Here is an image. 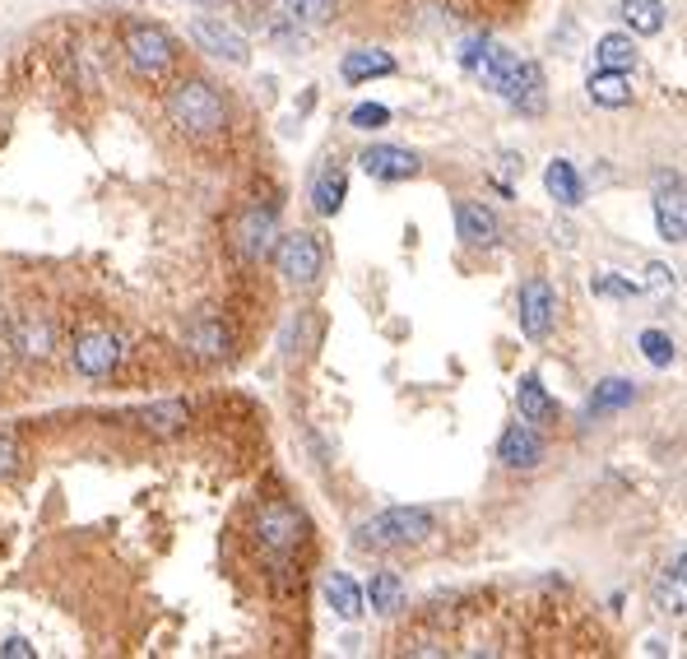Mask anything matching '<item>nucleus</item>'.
<instances>
[{"instance_id": "39448f33", "label": "nucleus", "mask_w": 687, "mask_h": 659, "mask_svg": "<svg viewBox=\"0 0 687 659\" xmlns=\"http://www.w3.org/2000/svg\"><path fill=\"white\" fill-rule=\"evenodd\" d=\"M126 61L136 66V74L158 79V74L172 70L177 47H172V38L163 29H158V23H130V29H126Z\"/></svg>"}, {"instance_id": "4be33fe9", "label": "nucleus", "mask_w": 687, "mask_h": 659, "mask_svg": "<svg viewBox=\"0 0 687 659\" xmlns=\"http://www.w3.org/2000/svg\"><path fill=\"white\" fill-rule=\"evenodd\" d=\"M187 345L200 358H228V330H223L219 316H200V321H191V330H187Z\"/></svg>"}, {"instance_id": "c9c22d12", "label": "nucleus", "mask_w": 687, "mask_h": 659, "mask_svg": "<svg viewBox=\"0 0 687 659\" xmlns=\"http://www.w3.org/2000/svg\"><path fill=\"white\" fill-rule=\"evenodd\" d=\"M669 274H674L669 266H650V270H646V283H650V288H659V283H669Z\"/></svg>"}, {"instance_id": "a211bd4d", "label": "nucleus", "mask_w": 687, "mask_h": 659, "mask_svg": "<svg viewBox=\"0 0 687 659\" xmlns=\"http://www.w3.org/2000/svg\"><path fill=\"white\" fill-rule=\"evenodd\" d=\"M381 74H395V57L390 51H377V47H358L344 57V79L349 84H362V79H381Z\"/></svg>"}, {"instance_id": "2eb2a0df", "label": "nucleus", "mask_w": 687, "mask_h": 659, "mask_svg": "<svg viewBox=\"0 0 687 659\" xmlns=\"http://www.w3.org/2000/svg\"><path fill=\"white\" fill-rule=\"evenodd\" d=\"M344 196H349V177H344L339 163H326L321 172H316V181H311V209L330 219V214H339V209H344Z\"/></svg>"}, {"instance_id": "aec40b11", "label": "nucleus", "mask_w": 687, "mask_h": 659, "mask_svg": "<svg viewBox=\"0 0 687 659\" xmlns=\"http://www.w3.org/2000/svg\"><path fill=\"white\" fill-rule=\"evenodd\" d=\"M367 599H372V613L395 618L405 609V581L395 571H372V581H367Z\"/></svg>"}, {"instance_id": "f257e3e1", "label": "nucleus", "mask_w": 687, "mask_h": 659, "mask_svg": "<svg viewBox=\"0 0 687 659\" xmlns=\"http://www.w3.org/2000/svg\"><path fill=\"white\" fill-rule=\"evenodd\" d=\"M460 66L479 79L484 89H492L511 112H520V117H539L548 108L544 70L535 61H520L516 51H507V47H497L488 38H469L460 47Z\"/></svg>"}, {"instance_id": "423d86ee", "label": "nucleus", "mask_w": 687, "mask_h": 659, "mask_svg": "<svg viewBox=\"0 0 687 659\" xmlns=\"http://www.w3.org/2000/svg\"><path fill=\"white\" fill-rule=\"evenodd\" d=\"M307 539V516L298 507H288V502H270V507H260L256 516V543L275 552V558H288L298 543Z\"/></svg>"}, {"instance_id": "f8f14e48", "label": "nucleus", "mask_w": 687, "mask_h": 659, "mask_svg": "<svg viewBox=\"0 0 687 659\" xmlns=\"http://www.w3.org/2000/svg\"><path fill=\"white\" fill-rule=\"evenodd\" d=\"M232 237H237V247H242L251 260H266L275 251V242H279V223H275L270 209H247V214L237 219Z\"/></svg>"}, {"instance_id": "a878e982", "label": "nucleus", "mask_w": 687, "mask_h": 659, "mask_svg": "<svg viewBox=\"0 0 687 659\" xmlns=\"http://www.w3.org/2000/svg\"><path fill=\"white\" fill-rule=\"evenodd\" d=\"M631 400H637V386L623 381V377H609L599 381L595 395H590V413H614V409H627Z\"/></svg>"}, {"instance_id": "72a5a7b5", "label": "nucleus", "mask_w": 687, "mask_h": 659, "mask_svg": "<svg viewBox=\"0 0 687 659\" xmlns=\"http://www.w3.org/2000/svg\"><path fill=\"white\" fill-rule=\"evenodd\" d=\"M14 469H19V441L14 432H0V479H10Z\"/></svg>"}, {"instance_id": "473e14b6", "label": "nucleus", "mask_w": 687, "mask_h": 659, "mask_svg": "<svg viewBox=\"0 0 687 659\" xmlns=\"http://www.w3.org/2000/svg\"><path fill=\"white\" fill-rule=\"evenodd\" d=\"M400 646H405L409 655H446V641L432 637V631H414V637H405Z\"/></svg>"}, {"instance_id": "c85d7f7f", "label": "nucleus", "mask_w": 687, "mask_h": 659, "mask_svg": "<svg viewBox=\"0 0 687 659\" xmlns=\"http://www.w3.org/2000/svg\"><path fill=\"white\" fill-rule=\"evenodd\" d=\"M191 418V409L181 405V400H168V405H153V409H145V428H153V432H177L181 423Z\"/></svg>"}, {"instance_id": "2f4dec72", "label": "nucleus", "mask_w": 687, "mask_h": 659, "mask_svg": "<svg viewBox=\"0 0 687 659\" xmlns=\"http://www.w3.org/2000/svg\"><path fill=\"white\" fill-rule=\"evenodd\" d=\"M349 121H354V130H381L390 121V108H381V102H358Z\"/></svg>"}, {"instance_id": "412c9836", "label": "nucleus", "mask_w": 687, "mask_h": 659, "mask_svg": "<svg viewBox=\"0 0 687 659\" xmlns=\"http://www.w3.org/2000/svg\"><path fill=\"white\" fill-rule=\"evenodd\" d=\"M637 66V42H631L627 33H604L595 42V70H631Z\"/></svg>"}, {"instance_id": "9b49d317", "label": "nucleus", "mask_w": 687, "mask_h": 659, "mask_svg": "<svg viewBox=\"0 0 687 659\" xmlns=\"http://www.w3.org/2000/svg\"><path fill=\"white\" fill-rule=\"evenodd\" d=\"M358 163H362L367 177H377V181H409V177H418V158L409 149H400V144H367L358 153Z\"/></svg>"}, {"instance_id": "6ab92c4d", "label": "nucleus", "mask_w": 687, "mask_h": 659, "mask_svg": "<svg viewBox=\"0 0 687 659\" xmlns=\"http://www.w3.org/2000/svg\"><path fill=\"white\" fill-rule=\"evenodd\" d=\"M544 187H548V196L558 200V204H567V209H576L580 204V172H576V163L571 158H552L548 163V172H544Z\"/></svg>"}, {"instance_id": "b1692460", "label": "nucleus", "mask_w": 687, "mask_h": 659, "mask_svg": "<svg viewBox=\"0 0 687 659\" xmlns=\"http://www.w3.org/2000/svg\"><path fill=\"white\" fill-rule=\"evenodd\" d=\"M590 102H599V108H627L631 102L627 74L623 70H595L590 74Z\"/></svg>"}, {"instance_id": "5701e85b", "label": "nucleus", "mask_w": 687, "mask_h": 659, "mask_svg": "<svg viewBox=\"0 0 687 659\" xmlns=\"http://www.w3.org/2000/svg\"><path fill=\"white\" fill-rule=\"evenodd\" d=\"M618 19L627 23L631 33H659L669 23V10L659 6V0H623L618 6Z\"/></svg>"}, {"instance_id": "393cba45", "label": "nucleus", "mask_w": 687, "mask_h": 659, "mask_svg": "<svg viewBox=\"0 0 687 659\" xmlns=\"http://www.w3.org/2000/svg\"><path fill=\"white\" fill-rule=\"evenodd\" d=\"M683 552H674V567L665 571V576H659V581H655V609L659 613H683Z\"/></svg>"}, {"instance_id": "f03ea898", "label": "nucleus", "mask_w": 687, "mask_h": 659, "mask_svg": "<svg viewBox=\"0 0 687 659\" xmlns=\"http://www.w3.org/2000/svg\"><path fill=\"white\" fill-rule=\"evenodd\" d=\"M168 121L181 126L187 136H219L228 126V102L215 84H205V79H181L168 93Z\"/></svg>"}, {"instance_id": "20e7f679", "label": "nucleus", "mask_w": 687, "mask_h": 659, "mask_svg": "<svg viewBox=\"0 0 687 659\" xmlns=\"http://www.w3.org/2000/svg\"><path fill=\"white\" fill-rule=\"evenodd\" d=\"M275 266L288 283H298V288H311L316 279H321L326 270V247H321V237L316 232H288L275 242Z\"/></svg>"}, {"instance_id": "7c9ffc66", "label": "nucleus", "mask_w": 687, "mask_h": 659, "mask_svg": "<svg viewBox=\"0 0 687 659\" xmlns=\"http://www.w3.org/2000/svg\"><path fill=\"white\" fill-rule=\"evenodd\" d=\"M590 288H595V298H637L641 293V283L623 279V274H595Z\"/></svg>"}, {"instance_id": "6e6552de", "label": "nucleus", "mask_w": 687, "mask_h": 659, "mask_svg": "<svg viewBox=\"0 0 687 659\" xmlns=\"http://www.w3.org/2000/svg\"><path fill=\"white\" fill-rule=\"evenodd\" d=\"M121 339L112 330H89V335H79L74 339V372L79 377H112L117 367H121Z\"/></svg>"}, {"instance_id": "cd10ccee", "label": "nucleus", "mask_w": 687, "mask_h": 659, "mask_svg": "<svg viewBox=\"0 0 687 659\" xmlns=\"http://www.w3.org/2000/svg\"><path fill=\"white\" fill-rule=\"evenodd\" d=\"M283 14L293 23H307V29H321L335 14V0H283Z\"/></svg>"}, {"instance_id": "0eeeda50", "label": "nucleus", "mask_w": 687, "mask_h": 659, "mask_svg": "<svg viewBox=\"0 0 687 659\" xmlns=\"http://www.w3.org/2000/svg\"><path fill=\"white\" fill-rule=\"evenodd\" d=\"M191 38H196L200 51H209V57H219V61H228V66H247V61H251L247 38L237 33L223 14H200V19L191 23Z\"/></svg>"}, {"instance_id": "ddd939ff", "label": "nucleus", "mask_w": 687, "mask_h": 659, "mask_svg": "<svg viewBox=\"0 0 687 659\" xmlns=\"http://www.w3.org/2000/svg\"><path fill=\"white\" fill-rule=\"evenodd\" d=\"M497 460L507 469H535L544 460V437L535 432V423H511L497 441Z\"/></svg>"}, {"instance_id": "f704fd0d", "label": "nucleus", "mask_w": 687, "mask_h": 659, "mask_svg": "<svg viewBox=\"0 0 687 659\" xmlns=\"http://www.w3.org/2000/svg\"><path fill=\"white\" fill-rule=\"evenodd\" d=\"M0 655H6V659H33L38 650H33L29 641H23V637H6V646H0Z\"/></svg>"}, {"instance_id": "e433bc0d", "label": "nucleus", "mask_w": 687, "mask_h": 659, "mask_svg": "<svg viewBox=\"0 0 687 659\" xmlns=\"http://www.w3.org/2000/svg\"><path fill=\"white\" fill-rule=\"evenodd\" d=\"M205 6H215V0H205Z\"/></svg>"}, {"instance_id": "bb28decb", "label": "nucleus", "mask_w": 687, "mask_h": 659, "mask_svg": "<svg viewBox=\"0 0 687 659\" xmlns=\"http://www.w3.org/2000/svg\"><path fill=\"white\" fill-rule=\"evenodd\" d=\"M655 223H659V237H665V242H683L687 223H683V200H678V191L674 196H665V191L655 196Z\"/></svg>"}, {"instance_id": "4468645a", "label": "nucleus", "mask_w": 687, "mask_h": 659, "mask_svg": "<svg viewBox=\"0 0 687 659\" xmlns=\"http://www.w3.org/2000/svg\"><path fill=\"white\" fill-rule=\"evenodd\" d=\"M456 232H460V242H469V247H492L497 242V214L488 204H479V200H460L456 204Z\"/></svg>"}, {"instance_id": "c756f323", "label": "nucleus", "mask_w": 687, "mask_h": 659, "mask_svg": "<svg viewBox=\"0 0 687 659\" xmlns=\"http://www.w3.org/2000/svg\"><path fill=\"white\" fill-rule=\"evenodd\" d=\"M641 353H646V362H655V367H669L678 353H674V339L665 335V330H641Z\"/></svg>"}, {"instance_id": "1a4fd4ad", "label": "nucleus", "mask_w": 687, "mask_h": 659, "mask_svg": "<svg viewBox=\"0 0 687 659\" xmlns=\"http://www.w3.org/2000/svg\"><path fill=\"white\" fill-rule=\"evenodd\" d=\"M6 335H10V345L19 349V358H29V362H47L51 349H57V330H51V321H42L38 311L10 316Z\"/></svg>"}, {"instance_id": "dca6fc26", "label": "nucleus", "mask_w": 687, "mask_h": 659, "mask_svg": "<svg viewBox=\"0 0 687 659\" xmlns=\"http://www.w3.org/2000/svg\"><path fill=\"white\" fill-rule=\"evenodd\" d=\"M516 405H520V418H525V423H552V418H558V400H552V395L544 390L539 377H520Z\"/></svg>"}, {"instance_id": "f3484780", "label": "nucleus", "mask_w": 687, "mask_h": 659, "mask_svg": "<svg viewBox=\"0 0 687 659\" xmlns=\"http://www.w3.org/2000/svg\"><path fill=\"white\" fill-rule=\"evenodd\" d=\"M326 603L335 609L339 622H358L362 618V590H358L354 576H344V571L326 576Z\"/></svg>"}, {"instance_id": "9d476101", "label": "nucleus", "mask_w": 687, "mask_h": 659, "mask_svg": "<svg viewBox=\"0 0 687 659\" xmlns=\"http://www.w3.org/2000/svg\"><path fill=\"white\" fill-rule=\"evenodd\" d=\"M558 321V293H552L548 279H530L520 288V330L530 339H544Z\"/></svg>"}, {"instance_id": "7ed1b4c3", "label": "nucleus", "mask_w": 687, "mask_h": 659, "mask_svg": "<svg viewBox=\"0 0 687 659\" xmlns=\"http://www.w3.org/2000/svg\"><path fill=\"white\" fill-rule=\"evenodd\" d=\"M428 535H437V516L428 507H390L372 520H362L354 530V543L358 548H409V543H422Z\"/></svg>"}]
</instances>
